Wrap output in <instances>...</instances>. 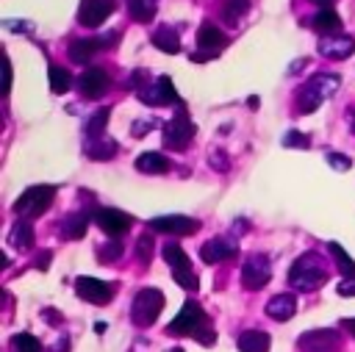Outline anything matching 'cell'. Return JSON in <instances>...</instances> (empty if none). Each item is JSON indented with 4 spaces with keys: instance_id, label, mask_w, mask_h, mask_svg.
Here are the masks:
<instances>
[{
    "instance_id": "6da1fadb",
    "label": "cell",
    "mask_w": 355,
    "mask_h": 352,
    "mask_svg": "<svg viewBox=\"0 0 355 352\" xmlns=\"http://www.w3.org/2000/svg\"><path fill=\"white\" fill-rule=\"evenodd\" d=\"M327 277H330L327 261H324L319 252L308 249V252H302V255L291 263L286 280H288V285L297 288V291H316V288H322V285L327 283Z\"/></svg>"
},
{
    "instance_id": "7a4b0ae2",
    "label": "cell",
    "mask_w": 355,
    "mask_h": 352,
    "mask_svg": "<svg viewBox=\"0 0 355 352\" xmlns=\"http://www.w3.org/2000/svg\"><path fill=\"white\" fill-rule=\"evenodd\" d=\"M341 86V78L333 72H316L311 75L294 94V108L297 114H313L327 97H333Z\"/></svg>"
},
{
    "instance_id": "3957f363",
    "label": "cell",
    "mask_w": 355,
    "mask_h": 352,
    "mask_svg": "<svg viewBox=\"0 0 355 352\" xmlns=\"http://www.w3.org/2000/svg\"><path fill=\"white\" fill-rule=\"evenodd\" d=\"M164 302H166V297H164L161 288L147 285V288L136 291V297H133V302H130V322H133L136 327H150V324H155L158 313L164 310Z\"/></svg>"
},
{
    "instance_id": "277c9868",
    "label": "cell",
    "mask_w": 355,
    "mask_h": 352,
    "mask_svg": "<svg viewBox=\"0 0 355 352\" xmlns=\"http://www.w3.org/2000/svg\"><path fill=\"white\" fill-rule=\"evenodd\" d=\"M161 255L169 263L172 280L180 288H186V291H197L200 288V277H197V272H194V266H191V261H189V255H186V249L180 244H164Z\"/></svg>"
},
{
    "instance_id": "5b68a950",
    "label": "cell",
    "mask_w": 355,
    "mask_h": 352,
    "mask_svg": "<svg viewBox=\"0 0 355 352\" xmlns=\"http://www.w3.org/2000/svg\"><path fill=\"white\" fill-rule=\"evenodd\" d=\"M208 316L197 299H186L178 316L166 324V335H197L202 327H208Z\"/></svg>"
},
{
    "instance_id": "8992f818",
    "label": "cell",
    "mask_w": 355,
    "mask_h": 352,
    "mask_svg": "<svg viewBox=\"0 0 355 352\" xmlns=\"http://www.w3.org/2000/svg\"><path fill=\"white\" fill-rule=\"evenodd\" d=\"M55 200V186H31L19 194V200L14 202V213L19 219H33L42 216Z\"/></svg>"
},
{
    "instance_id": "52a82bcc",
    "label": "cell",
    "mask_w": 355,
    "mask_h": 352,
    "mask_svg": "<svg viewBox=\"0 0 355 352\" xmlns=\"http://www.w3.org/2000/svg\"><path fill=\"white\" fill-rule=\"evenodd\" d=\"M194 122L189 119V114L186 111H178L166 125H164V133H161V139H164V147L166 150H186L189 144H191V139H194Z\"/></svg>"
},
{
    "instance_id": "ba28073f",
    "label": "cell",
    "mask_w": 355,
    "mask_h": 352,
    "mask_svg": "<svg viewBox=\"0 0 355 352\" xmlns=\"http://www.w3.org/2000/svg\"><path fill=\"white\" fill-rule=\"evenodd\" d=\"M272 280V263L263 252H252L244 258V266H241V285L247 291H261L266 283Z\"/></svg>"
},
{
    "instance_id": "9c48e42d",
    "label": "cell",
    "mask_w": 355,
    "mask_h": 352,
    "mask_svg": "<svg viewBox=\"0 0 355 352\" xmlns=\"http://www.w3.org/2000/svg\"><path fill=\"white\" fill-rule=\"evenodd\" d=\"M227 44V36L214 25V22H205V25H200V30H197V53H191V61L197 64H202V61H211V58H216L219 53H222V47Z\"/></svg>"
},
{
    "instance_id": "30bf717a",
    "label": "cell",
    "mask_w": 355,
    "mask_h": 352,
    "mask_svg": "<svg viewBox=\"0 0 355 352\" xmlns=\"http://www.w3.org/2000/svg\"><path fill=\"white\" fill-rule=\"evenodd\" d=\"M136 97H139L144 105H150V108H161V105H178V103H180L178 89H175V83H172V78H169V75L155 78L150 86H144L141 91H136Z\"/></svg>"
},
{
    "instance_id": "8fae6325",
    "label": "cell",
    "mask_w": 355,
    "mask_h": 352,
    "mask_svg": "<svg viewBox=\"0 0 355 352\" xmlns=\"http://www.w3.org/2000/svg\"><path fill=\"white\" fill-rule=\"evenodd\" d=\"M92 222H94L108 238H116V236H122V233L130 230L133 216H128V213L119 211V208H94V211H92Z\"/></svg>"
},
{
    "instance_id": "7c38bea8",
    "label": "cell",
    "mask_w": 355,
    "mask_h": 352,
    "mask_svg": "<svg viewBox=\"0 0 355 352\" xmlns=\"http://www.w3.org/2000/svg\"><path fill=\"white\" fill-rule=\"evenodd\" d=\"M147 227L153 233H166V236H191L200 230V222L183 213H166V216H153Z\"/></svg>"
},
{
    "instance_id": "4fadbf2b",
    "label": "cell",
    "mask_w": 355,
    "mask_h": 352,
    "mask_svg": "<svg viewBox=\"0 0 355 352\" xmlns=\"http://www.w3.org/2000/svg\"><path fill=\"white\" fill-rule=\"evenodd\" d=\"M75 294H78L80 299L92 302V305H105V302L114 299L116 285H111V283H105V280H97V277L80 274V277L75 280Z\"/></svg>"
},
{
    "instance_id": "5bb4252c",
    "label": "cell",
    "mask_w": 355,
    "mask_h": 352,
    "mask_svg": "<svg viewBox=\"0 0 355 352\" xmlns=\"http://www.w3.org/2000/svg\"><path fill=\"white\" fill-rule=\"evenodd\" d=\"M297 346H300V352H336L341 346V335H338V330H330V327L308 330L297 338Z\"/></svg>"
},
{
    "instance_id": "9a60e30c",
    "label": "cell",
    "mask_w": 355,
    "mask_h": 352,
    "mask_svg": "<svg viewBox=\"0 0 355 352\" xmlns=\"http://www.w3.org/2000/svg\"><path fill=\"white\" fill-rule=\"evenodd\" d=\"M78 91H80V97H86V100H100L105 91H108V72L103 69V67H89V69H83L80 75H78Z\"/></svg>"
},
{
    "instance_id": "2e32d148",
    "label": "cell",
    "mask_w": 355,
    "mask_h": 352,
    "mask_svg": "<svg viewBox=\"0 0 355 352\" xmlns=\"http://www.w3.org/2000/svg\"><path fill=\"white\" fill-rule=\"evenodd\" d=\"M239 255V244L233 241V238H227V236H214L211 241H205L202 244V249H200V258L205 261V263H222V261H233Z\"/></svg>"
},
{
    "instance_id": "e0dca14e",
    "label": "cell",
    "mask_w": 355,
    "mask_h": 352,
    "mask_svg": "<svg viewBox=\"0 0 355 352\" xmlns=\"http://www.w3.org/2000/svg\"><path fill=\"white\" fill-rule=\"evenodd\" d=\"M111 11H114V0H80L78 22L83 28H100Z\"/></svg>"
},
{
    "instance_id": "ac0fdd59",
    "label": "cell",
    "mask_w": 355,
    "mask_h": 352,
    "mask_svg": "<svg viewBox=\"0 0 355 352\" xmlns=\"http://www.w3.org/2000/svg\"><path fill=\"white\" fill-rule=\"evenodd\" d=\"M352 50H355V39L352 36H336V33H330V36H322L319 39V55H324L330 61H344V58L352 55Z\"/></svg>"
},
{
    "instance_id": "d6986e66",
    "label": "cell",
    "mask_w": 355,
    "mask_h": 352,
    "mask_svg": "<svg viewBox=\"0 0 355 352\" xmlns=\"http://www.w3.org/2000/svg\"><path fill=\"white\" fill-rule=\"evenodd\" d=\"M150 42H153V47H158L161 53H166V55H175V53H180V28L178 25H158L155 30H153V36H150Z\"/></svg>"
},
{
    "instance_id": "ffe728a7",
    "label": "cell",
    "mask_w": 355,
    "mask_h": 352,
    "mask_svg": "<svg viewBox=\"0 0 355 352\" xmlns=\"http://www.w3.org/2000/svg\"><path fill=\"white\" fill-rule=\"evenodd\" d=\"M89 219H92V213H80V211L61 216L58 236H61V238H69V241L83 238V236H86V227H89Z\"/></svg>"
},
{
    "instance_id": "44dd1931",
    "label": "cell",
    "mask_w": 355,
    "mask_h": 352,
    "mask_svg": "<svg viewBox=\"0 0 355 352\" xmlns=\"http://www.w3.org/2000/svg\"><path fill=\"white\" fill-rule=\"evenodd\" d=\"M263 310H266V316L275 319V322H288V319L294 316V310H297V299H294V294L283 291V294H275V297L266 302Z\"/></svg>"
},
{
    "instance_id": "7402d4cb",
    "label": "cell",
    "mask_w": 355,
    "mask_h": 352,
    "mask_svg": "<svg viewBox=\"0 0 355 352\" xmlns=\"http://www.w3.org/2000/svg\"><path fill=\"white\" fill-rule=\"evenodd\" d=\"M116 150H119V144H116L114 139H108V136L86 139V144H83L86 158H92V161H108V158H114V155H116Z\"/></svg>"
},
{
    "instance_id": "603a6c76",
    "label": "cell",
    "mask_w": 355,
    "mask_h": 352,
    "mask_svg": "<svg viewBox=\"0 0 355 352\" xmlns=\"http://www.w3.org/2000/svg\"><path fill=\"white\" fill-rule=\"evenodd\" d=\"M136 169L144 172V175H166V172L172 169V164H169V158H166L164 152L147 150V152H141V155L136 158Z\"/></svg>"
},
{
    "instance_id": "cb8c5ba5",
    "label": "cell",
    "mask_w": 355,
    "mask_h": 352,
    "mask_svg": "<svg viewBox=\"0 0 355 352\" xmlns=\"http://www.w3.org/2000/svg\"><path fill=\"white\" fill-rule=\"evenodd\" d=\"M305 25H311L313 30L330 36V33H338V30H341V17H338L333 8H319L311 19H305Z\"/></svg>"
},
{
    "instance_id": "d4e9b609",
    "label": "cell",
    "mask_w": 355,
    "mask_h": 352,
    "mask_svg": "<svg viewBox=\"0 0 355 352\" xmlns=\"http://www.w3.org/2000/svg\"><path fill=\"white\" fill-rule=\"evenodd\" d=\"M236 344H239V352H269L272 338L263 330H244Z\"/></svg>"
},
{
    "instance_id": "484cf974",
    "label": "cell",
    "mask_w": 355,
    "mask_h": 352,
    "mask_svg": "<svg viewBox=\"0 0 355 352\" xmlns=\"http://www.w3.org/2000/svg\"><path fill=\"white\" fill-rule=\"evenodd\" d=\"M97 50H103L100 36H97V39H75V42L69 44V61H72V64H89Z\"/></svg>"
},
{
    "instance_id": "4316f807",
    "label": "cell",
    "mask_w": 355,
    "mask_h": 352,
    "mask_svg": "<svg viewBox=\"0 0 355 352\" xmlns=\"http://www.w3.org/2000/svg\"><path fill=\"white\" fill-rule=\"evenodd\" d=\"M33 241H36V236H33V225H31L28 219H19V222L11 227V233H8V244H11L14 249H31Z\"/></svg>"
},
{
    "instance_id": "83f0119b",
    "label": "cell",
    "mask_w": 355,
    "mask_h": 352,
    "mask_svg": "<svg viewBox=\"0 0 355 352\" xmlns=\"http://www.w3.org/2000/svg\"><path fill=\"white\" fill-rule=\"evenodd\" d=\"M108 119H111V108H97V111H94V114L86 119V125H83L86 139H100V136L105 133Z\"/></svg>"
},
{
    "instance_id": "f1b7e54d",
    "label": "cell",
    "mask_w": 355,
    "mask_h": 352,
    "mask_svg": "<svg viewBox=\"0 0 355 352\" xmlns=\"http://www.w3.org/2000/svg\"><path fill=\"white\" fill-rule=\"evenodd\" d=\"M327 249H330V255H333V261H336L338 272H341L344 277H355V258H349V252H347L338 241H330V244H327Z\"/></svg>"
},
{
    "instance_id": "f546056e",
    "label": "cell",
    "mask_w": 355,
    "mask_h": 352,
    "mask_svg": "<svg viewBox=\"0 0 355 352\" xmlns=\"http://www.w3.org/2000/svg\"><path fill=\"white\" fill-rule=\"evenodd\" d=\"M158 11V0H128V14L136 22H150Z\"/></svg>"
},
{
    "instance_id": "4dcf8cb0",
    "label": "cell",
    "mask_w": 355,
    "mask_h": 352,
    "mask_svg": "<svg viewBox=\"0 0 355 352\" xmlns=\"http://www.w3.org/2000/svg\"><path fill=\"white\" fill-rule=\"evenodd\" d=\"M47 78H50V89H53L55 94H64V91L72 86V75H69V69L61 67V64H50Z\"/></svg>"
},
{
    "instance_id": "1f68e13d",
    "label": "cell",
    "mask_w": 355,
    "mask_h": 352,
    "mask_svg": "<svg viewBox=\"0 0 355 352\" xmlns=\"http://www.w3.org/2000/svg\"><path fill=\"white\" fill-rule=\"evenodd\" d=\"M125 255V244L119 238H108L103 244H97V261L100 263H116Z\"/></svg>"
},
{
    "instance_id": "d6a6232c",
    "label": "cell",
    "mask_w": 355,
    "mask_h": 352,
    "mask_svg": "<svg viewBox=\"0 0 355 352\" xmlns=\"http://www.w3.org/2000/svg\"><path fill=\"white\" fill-rule=\"evenodd\" d=\"M247 8H250V0H225V6H222V19H225L227 25H239V19L247 14Z\"/></svg>"
},
{
    "instance_id": "836d02e7",
    "label": "cell",
    "mask_w": 355,
    "mask_h": 352,
    "mask_svg": "<svg viewBox=\"0 0 355 352\" xmlns=\"http://www.w3.org/2000/svg\"><path fill=\"white\" fill-rule=\"evenodd\" d=\"M11 349L14 352H42V341L31 333H17L11 338Z\"/></svg>"
},
{
    "instance_id": "e575fe53",
    "label": "cell",
    "mask_w": 355,
    "mask_h": 352,
    "mask_svg": "<svg viewBox=\"0 0 355 352\" xmlns=\"http://www.w3.org/2000/svg\"><path fill=\"white\" fill-rule=\"evenodd\" d=\"M153 233V230H150ZM150 233H141L139 238H136V255H139V261L147 266L150 263V258H153V249H155V244H153V236Z\"/></svg>"
},
{
    "instance_id": "d590c367",
    "label": "cell",
    "mask_w": 355,
    "mask_h": 352,
    "mask_svg": "<svg viewBox=\"0 0 355 352\" xmlns=\"http://www.w3.org/2000/svg\"><path fill=\"white\" fill-rule=\"evenodd\" d=\"M283 147H297V150H308L311 147V136L302 130H288L283 136Z\"/></svg>"
},
{
    "instance_id": "8d00e7d4",
    "label": "cell",
    "mask_w": 355,
    "mask_h": 352,
    "mask_svg": "<svg viewBox=\"0 0 355 352\" xmlns=\"http://www.w3.org/2000/svg\"><path fill=\"white\" fill-rule=\"evenodd\" d=\"M153 83V75L147 72V69H133L130 72V78H128V86L130 89H136V91H141L144 86H150Z\"/></svg>"
},
{
    "instance_id": "74e56055",
    "label": "cell",
    "mask_w": 355,
    "mask_h": 352,
    "mask_svg": "<svg viewBox=\"0 0 355 352\" xmlns=\"http://www.w3.org/2000/svg\"><path fill=\"white\" fill-rule=\"evenodd\" d=\"M208 164H211V169H216V172H227V169H230V161H227V152H219V150H214V152H211V158H208Z\"/></svg>"
},
{
    "instance_id": "f35d334b",
    "label": "cell",
    "mask_w": 355,
    "mask_h": 352,
    "mask_svg": "<svg viewBox=\"0 0 355 352\" xmlns=\"http://www.w3.org/2000/svg\"><path fill=\"white\" fill-rule=\"evenodd\" d=\"M327 164H330L333 169H338V172H347V169L352 166V161H349L344 152H327Z\"/></svg>"
},
{
    "instance_id": "ab89813d",
    "label": "cell",
    "mask_w": 355,
    "mask_h": 352,
    "mask_svg": "<svg viewBox=\"0 0 355 352\" xmlns=\"http://www.w3.org/2000/svg\"><path fill=\"white\" fill-rule=\"evenodd\" d=\"M50 261H53V252L44 249V252H39V255L33 258V266H36L39 272H47V269H50Z\"/></svg>"
},
{
    "instance_id": "60d3db41",
    "label": "cell",
    "mask_w": 355,
    "mask_h": 352,
    "mask_svg": "<svg viewBox=\"0 0 355 352\" xmlns=\"http://www.w3.org/2000/svg\"><path fill=\"white\" fill-rule=\"evenodd\" d=\"M42 319H44L47 324H53V327H58V324L64 322V316H61L55 308H44V310H42Z\"/></svg>"
},
{
    "instance_id": "b9f144b4",
    "label": "cell",
    "mask_w": 355,
    "mask_h": 352,
    "mask_svg": "<svg viewBox=\"0 0 355 352\" xmlns=\"http://www.w3.org/2000/svg\"><path fill=\"white\" fill-rule=\"evenodd\" d=\"M336 291H338L341 297H355V277H344Z\"/></svg>"
},
{
    "instance_id": "7bdbcfd3",
    "label": "cell",
    "mask_w": 355,
    "mask_h": 352,
    "mask_svg": "<svg viewBox=\"0 0 355 352\" xmlns=\"http://www.w3.org/2000/svg\"><path fill=\"white\" fill-rule=\"evenodd\" d=\"M155 125H158L155 119H147V122H133V125H130V133H133V136H144V133H147L150 127H155Z\"/></svg>"
},
{
    "instance_id": "ee69618b",
    "label": "cell",
    "mask_w": 355,
    "mask_h": 352,
    "mask_svg": "<svg viewBox=\"0 0 355 352\" xmlns=\"http://www.w3.org/2000/svg\"><path fill=\"white\" fill-rule=\"evenodd\" d=\"M3 72H6V86H3V91L8 94V89H11V64H8V58H6V67H3Z\"/></svg>"
},
{
    "instance_id": "f6af8a7d",
    "label": "cell",
    "mask_w": 355,
    "mask_h": 352,
    "mask_svg": "<svg viewBox=\"0 0 355 352\" xmlns=\"http://www.w3.org/2000/svg\"><path fill=\"white\" fill-rule=\"evenodd\" d=\"M341 330H347L355 338V319H341Z\"/></svg>"
},
{
    "instance_id": "bcb514c9",
    "label": "cell",
    "mask_w": 355,
    "mask_h": 352,
    "mask_svg": "<svg viewBox=\"0 0 355 352\" xmlns=\"http://www.w3.org/2000/svg\"><path fill=\"white\" fill-rule=\"evenodd\" d=\"M67 349H69V338H67V335H61V338H58V344H55V349H53V352H67Z\"/></svg>"
},
{
    "instance_id": "7dc6e473",
    "label": "cell",
    "mask_w": 355,
    "mask_h": 352,
    "mask_svg": "<svg viewBox=\"0 0 355 352\" xmlns=\"http://www.w3.org/2000/svg\"><path fill=\"white\" fill-rule=\"evenodd\" d=\"M311 3H316V6H322V8H333L336 0H311Z\"/></svg>"
},
{
    "instance_id": "c3c4849f",
    "label": "cell",
    "mask_w": 355,
    "mask_h": 352,
    "mask_svg": "<svg viewBox=\"0 0 355 352\" xmlns=\"http://www.w3.org/2000/svg\"><path fill=\"white\" fill-rule=\"evenodd\" d=\"M352 133H355V116H352Z\"/></svg>"
},
{
    "instance_id": "681fc988",
    "label": "cell",
    "mask_w": 355,
    "mask_h": 352,
    "mask_svg": "<svg viewBox=\"0 0 355 352\" xmlns=\"http://www.w3.org/2000/svg\"><path fill=\"white\" fill-rule=\"evenodd\" d=\"M169 352H183V349H169Z\"/></svg>"
}]
</instances>
